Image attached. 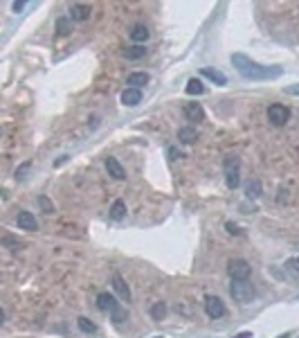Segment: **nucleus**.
Masks as SVG:
<instances>
[{"label": "nucleus", "mask_w": 299, "mask_h": 338, "mask_svg": "<svg viewBox=\"0 0 299 338\" xmlns=\"http://www.w3.org/2000/svg\"><path fill=\"white\" fill-rule=\"evenodd\" d=\"M124 54H126V59H128V61H138V59H144L146 48H144V45H130V48L124 50Z\"/></svg>", "instance_id": "obj_19"}, {"label": "nucleus", "mask_w": 299, "mask_h": 338, "mask_svg": "<svg viewBox=\"0 0 299 338\" xmlns=\"http://www.w3.org/2000/svg\"><path fill=\"white\" fill-rule=\"evenodd\" d=\"M167 316V304L164 302H155L151 306V318L153 320H162Z\"/></svg>", "instance_id": "obj_23"}, {"label": "nucleus", "mask_w": 299, "mask_h": 338, "mask_svg": "<svg viewBox=\"0 0 299 338\" xmlns=\"http://www.w3.org/2000/svg\"><path fill=\"white\" fill-rule=\"evenodd\" d=\"M56 29H59V34L72 32V29H70V20H68V18H59V20H56Z\"/></svg>", "instance_id": "obj_27"}, {"label": "nucleus", "mask_w": 299, "mask_h": 338, "mask_svg": "<svg viewBox=\"0 0 299 338\" xmlns=\"http://www.w3.org/2000/svg\"><path fill=\"white\" fill-rule=\"evenodd\" d=\"M232 66L239 70L241 77H245V79H252V81H270V79H279L283 75L281 68L272 66H261L256 64V61H252L250 56L245 54H232Z\"/></svg>", "instance_id": "obj_1"}, {"label": "nucleus", "mask_w": 299, "mask_h": 338, "mask_svg": "<svg viewBox=\"0 0 299 338\" xmlns=\"http://www.w3.org/2000/svg\"><path fill=\"white\" fill-rule=\"evenodd\" d=\"M77 325H79V329L83 331V334H94V331H97V325H94L92 320H88V318H77Z\"/></svg>", "instance_id": "obj_22"}, {"label": "nucleus", "mask_w": 299, "mask_h": 338, "mask_svg": "<svg viewBox=\"0 0 299 338\" xmlns=\"http://www.w3.org/2000/svg\"><path fill=\"white\" fill-rule=\"evenodd\" d=\"M187 93L189 95H203L205 93V84L201 79H189L187 81Z\"/></svg>", "instance_id": "obj_21"}, {"label": "nucleus", "mask_w": 299, "mask_h": 338, "mask_svg": "<svg viewBox=\"0 0 299 338\" xmlns=\"http://www.w3.org/2000/svg\"><path fill=\"white\" fill-rule=\"evenodd\" d=\"M31 169V163H23L18 169H16V174H14V178L16 180H25L27 178V171Z\"/></svg>", "instance_id": "obj_25"}, {"label": "nucleus", "mask_w": 299, "mask_h": 338, "mask_svg": "<svg viewBox=\"0 0 299 338\" xmlns=\"http://www.w3.org/2000/svg\"><path fill=\"white\" fill-rule=\"evenodd\" d=\"M286 93H295V95H299V84H295L292 88H286Z\"/></svg>", "instance_id": "obj_34"}, {"label": "nucleus", "mask_w": 299, "mask_h": 338, "mask_svg": "<svg viewBox=\"0 0 299 338\" xmlns=\"http://www.w3.org/2000/svg\"><path fill=\"white\" fill-rule=\"evenodd\" d=\"M234 338H252V331H241V334H236Z\"/></svg>", "instance_id": "obj_33"}, {"label": "nucleus", "mask_w": 299, "mask_h": 338, "mask_svg": "<svg viewBox=\"0 0 299 338\" xmlns=\"http://www.w3.org/2000/svg\"><path fill=\"white\" fill-rule=\"evenodd\" d=\"M16 223H18V228H20V230H29V232L39 230V223H36V217L31 214V212L20 210V212H18V217H16Z\"/></svg>", "instance_id": "obj_7"}, {"label": "nucleus", "mask_w": 299, "mask_h": 338, "mask_svg": "<svg viewBox=\"0 0 299 338\" xmlns=\"http://www.w3.org/2000/svg\"><path fill=\"white\" fill-rule=\"evenodd\" d=\"M223 169H225V183L229 190H236L241 185V160L236 156H227L223 160Z\"/></svg>", "instance_id": "obj_2"}, {"label": "nucleus", "mask_w": 299, "mask_h": 338, "mask_svg": "<svg viewBox=\"0 0 299 338\" xmlns=\"http://www.w3.org/2000/svg\"><path fill=\"white\" fill-rule=\"evenodd\" d=\"M261 192H263V187H261V180H250V185H248V190H245V196H248L250 201H254V199H259L261 196Z\"/></svg>", "instance_id": "obj_20"}, {"label": "nucleus", "mask_w": 299, "mask_h": 338, "mask_svg": "<svg viewBox=\"0 0 299 338\" xmlns=\"http://www.w3.org/2000/svg\"><path fill=\"white\" fill-rule=\"evenodd\" d=\"M151 36V32H149V27L146 25H142V23H138V25H133L130 27V41H135V45H144V41Z\"/></svg>", "instance_id": "obj_12"}, {"label": "nucleus", "mask_w": 299, "mask_h": 338, "mask_svg": "<svg viewBox=\"0 0 299 338\" xmlns=\"http://www.w3.org/2000/svg\"><path fill=\"white\" fill-rule=\"evenodd\" d=\"M149 79H151V77L146 75V72H133V75H128V86L130 88H138V90H140V86L149 84Z\"/></svg>", "instance_id": "obj_18"}, {"label": "nucleus", "mask_w": 299, "mask_h": 338, "mask_svg": "<svg viewBox=\"0 0 299 338\" xmlns=\"http://www.w3.org/2000/svg\"><path fill=\"white\" fill-rule=\"evenodd\" d=\"M97 306H99L102 311H108V314H113V311H117L122 304L117 302V298H115L113 293H99V295H97Z\"/></svg>", "instance_id": "obj_8"}, {"label": "nucleus", "mask_w": 299, "mask_h": 338, "mask_svg": "<svg viewBox=\"0 0 299 338\" xmlns=\"http://www.w3.org/2000/svg\"><path fill=\"white\" fill-rule=\"evenodd\" d=\"M227 273H229V278H232L234 282H241V280H248L250 278L252 266L245 262V259H232V262H229V266H227Z\"/></svg>", "instance_id": "obj_4"}, {"label": "nucleus", "mask_w": 299, "mask_h": 338, "mask_svg": "<svg viewBox=\"0 0 299 338\" xmlns=\"http://www.w3.org/2000/svg\"><path fill=\"white\" fill-rule=\"evenodd\" d=\"M90 7L88 5H81V3H77V5H72L70 7V20H77V23H83V20H88L90 18Z\"/></svg>", "instance_id": "obj_11"}, {"label": "nucleus", "mask_w": 299, "mask_h": 338, "mask_svg": "<svg viewBox=\"0 0 299 338\" xmlns=\"http://www.w3.org/2000/svg\"><path fill=\"white\" fill-rule=\"evenodd\" d=\"M185 115H187L189 122H201V119L205 117V111H203L201 104L189 102V104H185Z\"/></svg>", "instance_id": "obj_13"}, {"label": "nucleus", "mask_w": 299, "mask_h": 338, "mask_svg": "<svg viewBox=\"0 0 299 338\" xmlns=\"http://www.w3.org/2000/svg\"><path fill=\"white\" fill-rule=\"evenodd\" d=\"M205 314L209 316V318H223L225 316V304H223V300L216 298V295H207L205 298Z\"/></svg>", "instance_id": "obj_6"}, {"label": "nucleus", "mask_w": 299, "mask_h": 338, "mask_svg": "<svg viewBox=\"0 0 299 338\" xmlns=\"http://www.w3.org/2000/svg\"><path fill=\"white\" fill-rule=\"evenodd\" d=\"M203 77H207L209 81H214L216 86H225L227 84V77L220 70H214V68H203Z\"/></svg>", "instance_id": "obj_15"}, {"label": "nucleus", "mask_w": 299, "mask_h": 338, "mask_svg": "<svg viewBox=\"0 0 299 338\" xmlns=\"http://www.w3.org/2000/svg\"><path fill=\"white\" fill-rule=\"evenodd\" d=\"M286 268L290 270L292 275H297V278H299V257H292V259H288V262H286Z\"/></svg>", "instance_id": "obj_28"}, {"label": "nucleus", "mask_w": 299, "mask_h": 338, "mask_svg": "<svg viewBox=\"0 0 299 338\" xmlns=\"http://www.w3.org/2000/svg\"><path fill=\"white\" fill-rule=\"evenodd\" d=\"M268 119H270L275 127H283V124L290 119V111H288L283 104H272V106L268 108Z\"/></svg>", "instance_id": "obj_5"}, {"label": "nucleus", "mask_w": 299, "mask_h": 338, "mask_svg": "<svg viewBox=\"0 0 299 338\" xmlns=\"http://www.w3.org/2000/svg\"><path fill=\"white\" fill-rule=\"evenodd\" d=\"M25 7H27V5H25V3H12V9H14L16 14H18V12H23Z\"/></svg>", "instance_id": "obj_31"}, {"label": "nucleus", "mask_w": 299, "mask_h": 338, "mask_svg": "<svg viewBox=\"0 0 299 338\" xmlns=\"http://www.w3.org/2000/svg\"><path fill=\"white\" fill-rule=\"evenodd\" d=\"M155 338H162V336H155Z\"/></svg>", "instance_id": "obj_35"}, {"label": "nucleus", "mask_w": 299, "mask_h": 338, "mask_svg": "<svg viewBox=\"0 0 299 338\" xmlns=\"http://www.w3.org/2000/svg\"><path fill=\"white\" fill-rule=\"evenodd\" d=\"M106 169H108V176H113L115 180H124L126 178L124 167L119 165L117 158H113V156H108V158H106Z\"/></svg>", "instance_id": "obj_10"}, {"label": "nucleus", "mask_w": 299, "mask_h": 338, "mask_svg": "<svg viewBox=\"0 0 299 338\" xmlns=\"http://www.w3.org/2000/svg\"><path fill=\"white\" fill-rule=\"evenodd\" d=\"M110 316H113V320H115V322H124V320H126V311L122 309V306H119L117 311H113Z\"/></svg>", "instance_id": "obj_29"}, {"label": "nucleus", "mask_w": 299, "mask_h": 338, "mask_svg": "<svg viewBox=\"0 0 299 338\" xmlns=\"http://www.w3.org/2000/svg\"><path fill=\"white\" fill-rule=\"evenodd\" d=\"M126 217V203L122 199H117L110 205V219H115V221H122Z\"/></svg>", "instance_id": "obj_17"}, {"label": "nucleus", "mask_w": 299, "mask_h": 338, "mask_svg": "<svg viewBox=\"0 0 299 338\" xmlns=\"http://www.w3.org/2000/svg\"><path fill=\"white\" fill-rule=\"evenodd\" d=\"M178 140H180L182 144H193L198 140V131L193 127H182L180 131H178Z\"/></svg>", "instance_id": "obj_16"}, {"label": "nucleus", "mask_w": 299, "mask_h": 338, "mask_svg": "<svg viewBox=\"0 0 299 338\" xmlns=\"http://www.w3.org/2000/svg\"><path fill=\"white\" fill-rule=\"evenodd\" d=\"M140 102H142V90H138V88H126V90L122 93L124 106H138Z\"/></svg>", "instance_id": "obj_14"}, {"label": "nucleus", "mask_w": 299, "mask_h": 338, "mask_svg": "<svg viewBox=\"0 0 299 338\" xmlns=\"http://www.w3.org/2000/svg\"><path fill=\"white\" fill-rule=\"evenodd\" d=\"M3 246H7L9 251H20V248H23V243H20L18 239H12V237H3Z\"/></svg>", "instance_id": "obj_26"}, {"label": "nucleus", "mask_w": 299, "mask_h": 338, "mask_svg": "<svg viewBox=\"0 0 299 338\" xmlns=\"http://www.w3.org/2000/svg\"><path fill=\"white\" fill-rule=\"evenodd\" d=\"M225 228H227V232H229V235H241V230L234 226V223H229V221H227V223H225Z\"/></svg>", "instance_id": "obj_30"}, {"label": "nucleus", "mask_w": 299, "mask_h": 338, "mask_svg": "<svg viewBox=\"0 0 299 338\" xmlns=\"http://www.w3.org/2000/svg\"><path fill=\"white\" fill-rule=\"evenodd\" d=\"M39 205H41V210H43L45 214H52V212H54V205H52V201L47 199V196H43V194L39 196Z\"/></svg>", "instance_id": "obj_24"}, {"label": "nucleus", "mask_w": 299, "mask_h": 338, "mask_svg": "<svg viewBox=\"0 0 299 338\" xmlns=\"http://www.w3.org/2000/svg\"><path fill=\"white\" fill-rule=\"evenodd\" d=\"M113 289H115V293L124 300V302H128V300H130V289H128V284L124 282V278L119 273L113 275Z\"/></svg>", "instance_id": "obj_9"}, {"label": "nucleus", "mask_w": 299, "mask_h": 338, "mask_svg": "<svg viewBox=\"0 0 299 338\" xmlns=\"http://www.w3.org/2000/svg\"><path fill=\"white\" fill-rule=\"evenodd\" d=\"M178 156H180V153H178V149L171 147V149H169V158H171V160H178ZM180 158H182V156H180Z\"/></svg>", "instance_id": "obj_32"}, {"label": "nucleus", "mask_w": 299, "mask_h": 338, "mask_svg": "<svg viewBox=\"0 0 299 338\" xmlns=\"http://www.w3.org/2000/svg\"><path fill=\"white\" fill-rule=\"evenodd\" d=\"M229 293H232V298L236 300V302L248 304V302H252V298L256 295V291H254V287H252L248 280H241V282H232Z\"/></svg>", "instance_id": "obj_3"}]
</instances>
